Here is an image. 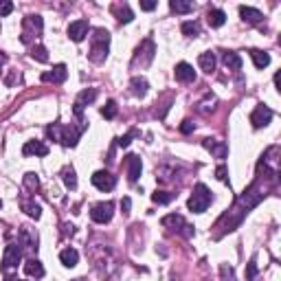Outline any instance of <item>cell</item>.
Instances as JSON below:
<instances>
[{
  "label": "cell",
  "instance_id": "cell-1",
  "mask_svg": "<svg viewBox=\"0 0 281 281\" xmlns=\"http://www.w3.org/2000/svg\"><path fill=\"white\" fill-rule=\"evenodd\" d=\"M108 46H110V33L105 29H95L92 31V48H90V61L101 64L108 57Z\"/></svg>",
  "mask_w": 281,
  "mask_h": 281
},
{
  "label": "cell",
  "instance_id": "cell-2",
  "mask_svg": "<svg viewBox=\"0 0 281 281\" xmlns=\"http://www.w3.org/2000/svg\"><path fill=\"white\" fill-rule=\"evenodd\" d=\"M46 134L51 136L53 140H60L66 147H75L81 130H79V127H61V125H57V123H53V125L46 127Z\"/></svg>",
  "mask_w": 281,
  "mask_h": 281
},
{
  "label": "cell",
  "instance_id": "cell-3",
  "mask_svg": "<svg viewBox=\"0 0 281 281\" xmlns=\"http://www.w3.org/2000/svg\"><path fill=\"white\" fill-rule=\"evenodd\" d=\"M211 200H213V198H211V191L206 189V184L198 182L196 189H193V193H191V198L187 200V206H189V211H193V213H204V211L209 209Z\"/></svg>",
  "mask_w": 281,
  "mask_h": 281
},
{
  "label": "cell",
  "instance_id": "cell-4",
  "mask_svg": "<svg viewBox=\"0 0 281 281\" xmlns=\"http://www.w3.org/2000/svg\"><path fill=\"white\" fill-rule=\"evenodd\" d=\"M154 55H156V46H154V42L152 40H143V42H140V46L136 48V55H134V61H132V64H139L140 61V66H149L152 64V60H154Z\"/></svg>",
  "mask_w": 281,
  "mask_h": 281
},
{
  "label": "cell",
  "instance_id": "cell-5",
  "mask_svg": "<svg viewBox=\"0 0 281 281\" xmlns=\"http://www.w3.org/2000/svg\"><path fill=\"white\" fill-rule=\"evenodd\" d=\"M112 215H114V204L112 202H99V204H95L90 209V218H92V222H97V224H108L110 220H112Z\"/></svg>",
  "mask_w": 281,
  "mask_h": 281
},
{
  "label": "cell",
  "instance_id": "cell-6",
  "mask_svg": "<svg viewBox=\"0 0 281 281\" xmlns=\"http://www.w3.org/2000/svg\"><path fill=\"white\" fill-rule=\"evenodd\" d=\"M22 26H24V33H22V42L26 44V42H31V35H40V33H42L44 22H42V18H40V16H29V18H24Z\"/></svg>",
  "mask_w": 281,
  "mask_h": 281
},
{
  "label": "cell",
  "instance_id": "cell-7",
  "mask_svg": "<svg viewBox=\"0 0 281 281\" xmlns=\"http://www.w3.org/2000/svg\"><path fill=\"white\" fill-rule=\"evenodd\" d=\"M92 184H95L99 191H112L114 184H117V178H114L110 171L99 169V171H95V174H92Z\"/></svg>",
  "mask_w": 281,
  "mask_h": 281
},
{
  "label": "cell",
  "instance_id": "cell-8",
  "mask_svg": "<svg viewBox=\"0 0 281 281\" xmlns=\"http://www.w3.org/2000/svg\"><path fill=\"white\" fill-rule=\"evenodd\" d=\"M272 110L268 108V105H263V103H259L257 108L253 110V114H250V123H253V127H266L268 123L272 121Z\"/></svg>",
  "mask_w": 281,
  "mask_h": 281
},
{
  "label": "cell",
  "instance_id": "cell-9",
  "mask_svg": "<svg viewBox=\"0 0 281 281\" xmlns=\"http://www.w3.org/2000/svg\"><path fill=\"white\" fill-rule=\"evenodd\" d=\"M20 261H22V248L18 244H9L7 248H4V255H2L4 270H11V268H16Z\"/></svg>",
  "mask_w": 281,
  "mask_h": 281
},
{
  "label": "cell",
  "instance_id": "cell-10",
  "mask_svg": "<svg viewBox=\"0 0 281 281\" xmlns=\"http://www.w3.org/2000/svg\"><path fill=\"white\" fill-rule=\"evenodd\" d=\"M88 31H90L88 20H75L68 24V38L73 40V42H81V40L88 35Z\"/></svg>",
  "mask_w": 281,
  "mask_h": 281
},
{
  "label": "cell",
  "instance_id": "cell-11",
  "mask_svg": "<svg viewBox=\"0 0 281 281\" xmlns=\"http://www.w3.org/2000/svg\"><path fill=\"white\" fill-rule=\"evenodd\" d=\"M97 99V90L95 88H86V90H81L79 92V97L77 99H75V114H77V117H81V112H83V108H86L88 103H92V101Z\"/></svg>",
  "mask_w": 281,
  "mask_h": 281
},
{
  "label": "cell",
  "instance_id": "cell-12",
  "mask_svg": "<svg viewBox=\"0 0 281 281\" xmlns=\"http://www.w3.org/2000/svg\"><path fill=\"white\" fill-rule=\"evenodd\" d=\"M66 77H68V70H66V66H64V64H57V66H53L51 70L42 73V81L61 83V81H66Z\"/></svg>",
  "mask_w": 281,
  "mask_h": 281
},
{
  "label": "cell",
  "instance_id": "cell-13",
  "mask_svg": "<svg viewBox=\"0 0 281 281\" xmlns=\"http://www.w3.org/2000/svg\"><path fill=\"white\" fill-rule=\"evenodd\" d=\"M125 165H127V178H130V182H136L140 176V171H143V162H140L139 156H134V154H130V156H125Z\"/></svg>",
  "mask_w": 281,
  "mask_h": 281
},
{
  "label": "cell",
  "instance_id": "cell-14",
  "mask_svg": "<svg viewBox=\"0 0 281 281\" xmlns=\"http://www.w3.org/2000/svg\"><path fill=\"white\" fill-rule=\"evenodd\" d=\"M174 75H176V79H178V81H182V83L196 81V70H193V66L187 64V61H180V64L176 66Z\"/></svg>",
  "mask_w": 281,
  "mask_h": 281
},
{
  "label": "cell",
  "instance_id": "cell-15",
  "mask_svg": "<svg viewBox=\"0 0 281 281\" xmlns=\"http://www.w3.org/2000/svg\"><path fill=\"white\" fill-rule=\"evenodd\" d=\"M22 154H24V156H33V154L35 156H46L48 147L42 143V140H29V143L22 147Z\"/></svg>",
  "mask_w": 281,
  "mask_h": 281
},
{
  "label": "cell",
  "instance_id": "cell-16",
  "mask_svg": "<svg viewBox=\"0 0 281 281\" xmlns=\"http://www.w3.org/2000/svg\"><path fill=\"white\" fill-rule=\"evenodd\" d=\"M20 244L29 250H35L38 248V235H35L29 226H22L20 228Z\"/></svg>",
  "mask_w": 281,
  "mask_h": 281
},
{
  "label": "cell",
  "instance_id": "cell-17",
  "mask_svg": "<svg viewBox=\"0 0 281 281\" xmlns=\"http://www.w3.org/2000/svg\"><path fill=\"white\" fill-rule=\"evenodd\" d=\"M161 224H162L165 228H174V231H178V233H180V231H182V226H184L187 222H184L182 215H178V213H169V215H165V218L161 220Z\"/></svg>",
  "mask_w": 281,
  "mask_h": 281
},
{
  "label": "cell",
  "instance_id": "cell-18",
  "mask_svg": "<svg viewBox=\"0 0 281 281\" xmlns=\"http://www.w3.org/2000/svg\"><path fill=\"white\" fill-rule=\"evenodd\" d=\"M202 145H204L206 149H209L211 154H215V158H224L228 154V147L224 143H218V140H213V139H204L202 140Z\"/></svg>",
  "mask_w": 281,
  "mask_h": 281
},
{
  "label": "cell",
  "instance_id": "cell-19",
  "mask_svg": "<svg viewBox=\"0 0 281 281\" xmlns=\"http://www.w3.org/2000/svg\"><path fill=\"white\" fill-rule=\"evenodd\" d=\"M240 16L244 22H248V24H257V22H261V11L259 9H253V7H240Z\"/></svg>",
  "mask_w": 281,
  "mask_h": 281
},
{
  "label": "cell",
  "instance_id": "cell-20",
  "mask_svg": "<svg viewBox=\"0 0 281 281\" xmlns=\"http://www.w3.org/2000/svg\"><path fill=\"white\" fill-rule=\"evenodd\" d=\"M130 88H132V95H136V97H145V95H147L149 83H147V79H145V77H132Z\"/></svg>",
  "mask_w": 281,
  "mask_h": 281
},
{
  "label": "cell",
  "instance_id": "cell-21",
  "mask_svg": "<svg viewBox=\"0 0 281 281\" xmlns=\"http://www.w3.org/2000/svg\"><path fill=\"white\" fill-rule=\"evenodd\" d=\"M24 272H26L29 277H35V279L44 277V266H42V261H38V259H26Z\"/></svg>",
  "mask_w": 281,
  "mask_h": 281
},
{
  "label": "cell",
  "instance_id": "cell-22",
  "mask_svg": "<svg viewBox=\"0 0 281 281\" xmlns=\"http://www.w3.org/2000/svg\"><path fill=\"white\" fill-rule=\"evenodd\" d=\"M60 261L64 263L66 268H73V266H77V261H79V253L75 248H64L60 253Z\"/></svg>",
  "mask_w": 281,
  "mask_h": 281
},
{
  "label": "cell",
  "instance_id": "cell-23",
  "mask_svg": "<svg viewBox=\"0 0 281 281\" xmlns=\"http://www.w3.org/2000/svg\"><path fill=\"white\" fill-rule=\"evenodd\" d=\"M198 64H200V68L204 70V73H213V70H215V55L211 51L200 53V57H198Z\"/></svg>",
  "mask_w": 281,
  "mask_h": 281
},
{
  "label": "cell",
  "instance_id": "cell-24",
  "mask_svg": "<svg viewBox=\"0 0 281 281\" xmlns=\"http://www.w3.org/2000/svg\"><path fill=\"white\" fill-rule=\"evenodd\" d=\"M206 22H209L213 29H218V26H222L224 22H226V13H224L222 9H211V11L206 13Z\"/></svg>",
  "mask_w": 281,
  "mask_h": 281
},
{
  "label": "cell",
  "instance_id": "cell-25",
  "mask_svg": "<svg viewBox=\"0 0 281 281\" xmlns=\"http://www.w3.org/2000/svg\"><path fill=\"white\" fill-rule=\"evenodd\" d=\"M250 57H253V61H255V68H259V70H263L268 64H270V55L259 51V48H253V51H250Z\"/></svg>",
  "mask_w": 281,
  "mask_h": 281
},
{
  "label": "cell",
  "instance_id": "cell-26",
  "mask_svg": "<svg viewBox=\"0 0 281 281\" xmlns=\"http://www.w3.org/2000/svg\"><path fill=\"white\" fill-rule=\"evenodd\" d=\"M224 66H226L228 70H240L241 68V57L237 55V53H233V51L224 53Z\"/></svg>",
  "mask_w": 281,
  "mask_h": 281
},
{
  "label": "cell",
  "instance_id": "cell-27",
  "mask_svg": "<svg viewBox=\"0 0 281 281\" xmlns=\"http://www.w3.org/2000/svg\"><path fill=\"white\" fill-rule=\"evenodd\" d=\"M22 211H26V215H31L33 220H38L40 215H42V206L31 200H22Z\"/></svg>",
  "mask_w": 281,
  "mask_h": 281
},
{
  "label": "cell",
  "instance_id": "cell-28",
  "mask_svg": "<svg viewBox=\"0 0 281 281\" xmlns=\"http://www.w3.org/2000/svg\"><path fill=\"white\" fill-rule=\"evenodd\" d=\"M61 178H64V184L68 189H77V176H75L73 167H64V171H61Z\"/></svg>",
  "mask_w": 281,
  "mask_h": 281
},
{
  "label": "cell",
  "instance_id": "cell-29",
  "mask_svg": "<svg viewBox=\"0 0 281 281\" xmlns=\"http://www.w3.org/2000/svg\"><path fill=\"white\" fill-rule=\"evenodd\" d=\"M169 7H171V11H174V13H191L193 11V4L184 2V0H171Z\"/></svg>",
  "mask_w": 281,
  "mask_h": 281
},
{
  "label": "cell",
  "instance_id": "cell-30",
  "mask_svg": "<svg viewBox=\"0 0 281 281\" xmlns=\"http://www.w3.org/2000/svg\"><path fill=\"white\" fill-rule=\"evenodd\" d=\"M182 33L187 38H198L200 35V24L198 22H182Z\"/></svg>",
  "mask_w": 281,
  "mask_h": 281
},
{
  "label": "cell",
  "instance_id": "cell-31",
  "mask_svg": "<svg viewBox=\"0 0 281 281\" xmlns=\"http://www.w3.org/2000/svg\"><path fill=\"white\" fill-rule=\"evenodd\" d=\"M117 18H119V22H132L134 20V13H132V9L127 7V4H123V7L117 9Z\"/></svg>",
  "mask_w": 281,
  "mask_h": 281
},
{
  "label": "cell",
  "instance_id": "cell-32",
  "mask_svg": "<svg viewBox=\"0 0 281 281\" xmlns=\"http://www.w3.org/2000/svg\"><path fill=\"white\" fill-rule=\"evenodd\" d=\"M152 200L156 202V204H169V202L174 200V193H167V191H156V193H152Z\"/></svg>",
  "mask_w": 281,
  "mask_h": 281
},
{
  "label": "cell",
  "instance_id": "cell-33",
  "mask_svg": "<svg viewBox=\"0 0 281 281\" xmlns=\"http://www.w3.org/2000/svg\"><path fill=\"white\" fill-rule=\"evenodd\" d=\"M117 101H108V103L103 105V108H101V114H103L105 119H114L117 117Z\"/></svg>",
  "mask_w": 281,
  "mask_h": 281
},
{
  "label": "cell",
  "instance_id": "cell-34",
  "mask_svg": "<svg viewBox=\"0 0 281 281\" xmlns=\"http://www.w3.org/2000/svg\"><path fill=\"white\" fill-rule=\"evenodd\" d=\"M31 57H33V60H38V61H48V55H46V48L44 46H33L31 48Z\"/></svg>",
  "mask_w": 281,
  "mask_h": 281
},
{
  "label": "cell",
  "instance_id": "cell-35",
  "mask_svg": "<svg viewBox=\"0 0 281 281\" xmlns=\"http://www.w3.org/2000/svg\"><path fill=\"white\" fill-rule=\"evenodd\" d=\"M24 184H26V189H29V191H35V189L40 187L38 176H35V174H26L24 176Z\"/></svg>",
  "mask_w": 281,
  "mask_h": 281
},
{
  "label": "cell",
  "instance_id": "cell-36",
  "mask_svg": "<svg viewBox=\"0 0 281 281\" xmlns=\"http://www.w3.org/2000/svg\"><path fill=\"white\" fill-rule=\"evenodd\" d=\"M255 277H257V263H255V259H250L248 266H246V279L253 281Z\"/></svg>",
  "mask_w": 281,
  "mask_h": 281
},
{
  "label": "cell",
  "instance_id": "cell-37",
  "mask_svg": "<svg viewBox=\"0 0 281 281\" xmlns=\"http://www.w3.org/2000/svg\"><path fill=\"white\" fill-rule=\"evenodd\" d=\"M136 134H139V132H136V130H130L125 136H121V139H119V145H121V147H127V145L132 143V139H134Z\"/></svg>",
  "mask_w": 281,
  "mask_h": 281
},
{
  "label": "cell",
  "instance_id": "cell-38",
  "mask_svg": "<svg viewBox=\"0 0 281 281\" xmlns=\"http://www.w3.org/2000/svg\"><path fill=\"white\" fill-rule=\"evenodd\" d=\"M13 11V2L9 0H0V16H9Z\"/></svg>",
  "mask_w": 281,
  "mask_h": 281
},
{
  "label": "cell",
  "instance_id": "cell-39",
  "mask_svg": "<svg viewBox=\"0 0 281 281\" xmlns=\"http://www.w3.org/2000/svg\"><path fill=\"white\" fill-rule=\"evenodd\" d=\"M220 272H222V279L224 281H235V277H233V268L222 266V268H220Z\"/></svg>",
  "mask_w": 281,
  "mask_h": 281
},
{
  "label": "cell",
  "instance_id": "cell-40",
  "mask_svg": "<svg viewBox=\"0 0 281 281\" xmlns=\"http://www.w3.org/2000/svg\"><path fill=\"white\" fill-rule=\"evenodd\" d=\"M228 171H226V167H224V165H220L218 167V169H215V176H218V180H222V182H226V180H228Z\"/></svg>",
  "mask_w": 281,
  "mask_h": 281
},
{
  "label": "cell",
  "instance_id": "cell-41",
  "mask_svg": "<svg viewBox=\"0 0 281 281\" xmlns=\"http://www.w3.org/2000/svg\"><path fill=\"white\" fill-rule=\"evenodd\" d=\"M193 130H196V125H193L191 121H182V125H180V132H182V134H191Z\"/></svg>",
  "mask_w": 281,
  "mask_h": 281
},
{
  "label": "cell",
  "instance_id": "cell-42",
  "mask_svg": "<svg viewBox=\"0 0 281 281\" xmlns=\"http://www.w3.org/2000/svg\"><path fill=\"white\" fill-rule=\"evenodd\" d=\"M140 9H143V11H154L156 2H154V0H140Z\"/></svg>",
  "mask_w": 281,
  "mask_h": 281
},
{
  "label": "cell",
  "instance_id": "cell-43",
  "mask_svg": "<svg viewBox=\"0 0 281 281\" xmlns=\"http://www.w3.org/2000/svg\"><path fill=\"white\" fill-rule=\"evenodd\" d=\"M121 209H123V213H130V209H132V200H130L127 196L121 200Z\"/></svg>",
  "mask_w": 281,
  "mask_h": 281
},
{
  "label": "cell",
  "instance_id": "cell-44",
  "mask_svg": "<svg viewBox=\"0 0 281 281\" xmlns=\"http://www.w3.org/2000/svg\"><path fill=\"white\" fill-rule=\"evenodd\" d=\"M211 103H215V99H211ZM215 108V105H209V101H204V103H200V108H198V110H200V112H209V110H213Z\"/></svg>",
  "mask_w": 281,
  "mask_h": 281
},
{
  "label": "cell",
  "instance_id": "cell-45",
  "mask_svg": "<svg viewBox=\"0 0 281 281\" xmlns=\"http://www.w3.org/2000/svg\"><path fill=\"white\" fill-rule=\"evenodd\" d=\"M4 61H7V55H2V53H0V68H2Z\"/></svg>",
  "mask_w": 281,
  "mask_h": 281
},
{
  "label": "cell",
  "instance_id": "cell-46",
  "mask_svg": "<svg viewBox=\"0 0 281 281\" xmlns=\"http://www.w3.org/2000/svg\"><path fill=\"white\" fill-rule=\"evenodd\" d=\"M7 281H16V279H7Z\"/></svg>",
  "mask_w": 281,
  "mask_h": 281
},
{
  "label": "cell",
  "instance_id": "cell-47",
  "mask_svg": "<svg viewBox=\"0 0 281 281\" xmlns=\"http://www.w3.org/2000/svg\"><path fill=\"white\" fill-rule=\"evenodd\" d=\"M16 281H22V279H16Z\"/></svg>",
  "mask_w": 281,
  "mask_h": 281
}]
</instances>
